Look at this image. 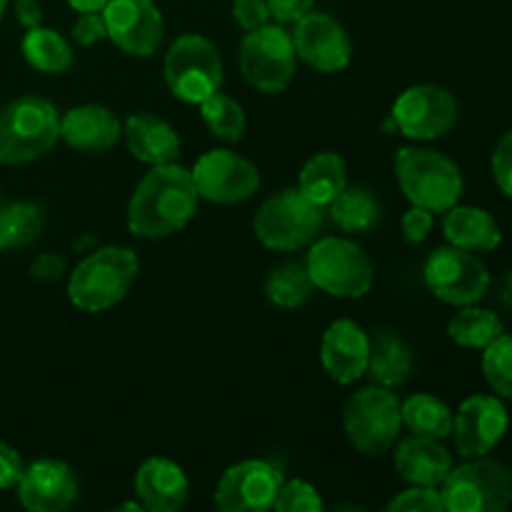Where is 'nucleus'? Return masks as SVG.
I'll return each instance as SVG.
<instances>
[{
    "label": "nucleus",
    "mask_w": 512,
    "mask_h": 512,
    "mask_svg": "<svg viewBox=\"0 0 512 512\" xmlns=\"http://www.w3.org/2000/svg\"><path fill=\"white\" fill-rule=\"evenodd\" d=\"M483 375L500 398L512 400V335L503 333L485 345Z\"/></svg>",
    "instance_id": "obj_34"
},
{
    "label": "nucleus",
    "mask_w": 512,
    "mask_h": 512,
    "mask_svg": "<svg viewBox=\"0 0 512 512\" xmlns=\"http://www.w3.org/2000/svg\"><path fill=\"white\" fill-rule=\"evenodd\" d=\"M233 18L245 33L263 28L270 23L268 0H233Z\"/></svg>",
    "instance_id": "obj_38"
},
{
    "label": "nucleus",
    "mask_w": 512,
    "mask_h": 512,
    "mask_svg": "<svg viewBox=\"0 0 512 512\" xmlns=\"http://www.w3.org/2000/svg\"><path fill=\"white\" fill-rule=\"evenodd\" d=\"M15 18L23 28H38L43 25V5L40 0H15Z\"/></svg>",
    "instance_id": "obj_44"
},
{
    "label": "nucleus",
    "mask_w": 512,
    "mask_h": 512,
    "mask_svg": "<svg viewBox=\"0 0 512 512\" xmlns=\"http://www.w3.org/2000/svg\"><path fill=\"white\" fill-rule=\"evenodd\" d=\"M5 8H8V0H0V20H3V15H5Z\"/></svg>",
    "instance_id": "obj_47"
},
{
    "label": "nucleus",
    "mask_w": 512,
    "mask_h": 512,
    "mask_svg": "<svg viewBox=\"0 0 512 512\" xmlns=\"http://www.w3.org/2000/svg\"><path fill=\"white\" fill-rule=\"evenodd\" d=\"M283 483V470L270 460H243L230 465L218 480L215 508L223 512L273 510Z\"/></svg>",
    "instance_id": "obj_13"
},
{
    "label": "nucleus",
    "mask_w": 512,
    "mask_h": 512,
    "mask_svg": "<svg viewBox=\"0 0 512 512\" xmlns=\"http://www.w3.org/2000/svg\"><path fill=\"white\" fill-rule=\"evenodd\" d=\"M125 140L140 163L165 165L175 163L180 155V138L173 125L148 113H135L125 120Z\"/></svg>",
    "instance_id": "obj_23"
},
{
    "label": "nucleus",
    "mask_w": 512,
    "mask_h": 512,
    "mask_svg": "<svg viewBox=\"0 0 512 512\" xmlns=\"http://www.w3.org/2000/svg\"><path fill=\"white\" fill-rule=\"evenodd\" d=\"M190 175L200 198L218 205L243 203L260 188V170L255 163L225 148L200 155Z\"/></svg>",
    "instance_id": "obj_14"
},
{
    "label": "nucleus",
    "mask_w": 512,
    "mask_h": 512,
    "mask_svg": "<svg viewBox=\"0 0 512 512\" xmlns=\"http://www.w3.org/2000/svg\"><path fill=\"white\" fill-rule=\"evenodd\" d=\"M325 225L320 205L305 198L300 190H283L258 208L253 220L255 238L270 250H300L318 240Z\"/></svg>",
    "instance_id": "obj_5"
},
{
    "label": "nucleus",
    "mask_w": 512,
    "mask_h": 512,
    "mask_svg": "<svg viewBox=\"0 0 512 512\" xmlns=\"http://www.w3.org/2000/svg\"><path fill=\"white\" fill-rule=\"evenodd\" d=\"M445 510L503 512L512 505V473L498 460L468 458L448 473L440 485Z\"/></svg>",
    "instance_id": "obj_7"
},
{
    "label": "nucleus",
    "mask_w": 512,
    "mask_h": 512,
    "mask_svg": "<svg viewBox=\"0 0 512 512\" xmlns=\"http://www.w3.org/2000/svg\"><path fill=\"white\" fill-rule=\"evenodd\" d=\"M508 408L495 395H473L463 400L453 420L455 448L463 458H483L508 433Z\"/></svg>",
    "instance_id": "obj_16"
},
{
    "label": "nucleus",
    "mask_w": 512,
    "mask_h": 512,
    "mask_svg": "<svg viewBox=\"0 0 512 512\" xmlns=\"http://www.w3.org/2000/svg\"><path fill=\"white\" fill-rule=\"evenodd\" d=\"M493 178L500 193L512 198V128L498 140L493 153Z\"/></svg>",
    "instance_id": "obj_37"
},
{
    "label": "nucleus",
    "mask_w": 512,
    "mask_h": 512,
    "mask_svg": "<svg viewBox=\"0 0 512 512\" xmlns=\"http://www.w3.org/2000/svg\"><path fill=\"white\" fill-rule=\"evenodd\" d=\"M393 120L405 138H443L458 123V100L440 85H413L395 100Z\"/></svg>",
    "instance_id": "obj_12"
},
{
    "label": "nucleus",
    "mask_w": 512,
    "mask_h": 512,
    "mask_svg": "<svg viewBox=\"0 0 512 512\" xmlns=\"http://www.w3.org/2000/svg\"><path fill=\"white\" fill-rule=\"evenodd\" d=\"M348 185V168L338 153H318L303 165L298 190L320 208H328Z\"/></svg>",
    "instance_id": "obj_26"
},
{
    "label": "nucleus",
    "mask_w": 512,
    "mask_h": 512,
    "mask_svg": "<svg viewBox=\"0 0 512 512\" xmlns=\"http://www.w3.org/2000/svg\"><path fill=\"white\" fill-rule=\"evenodd\" d=\"M315 0H268L270 18L280 25H295L313 10Z\"/></svg>",
    "instance_id": "obj_41"
},
{
    "label": "nucleus",
    "mask_w": 512,
    "mask_h": 512,
    "mask_svg": "<svg viewBox=\"0 0 512 512\" xmlns=\"http://www.w3.org/2000/svg\"><path fill=\"white\" fill-rule=\"evenodd\" d=\"M305 268L315 288L333 298H363L370 293L375 280V268L368 253L345 238L315 240Z\"/></svg>",
    "instance_id": "obj_6"
},
{
    "label": "nucleus",
    "mask_w": 512,
    "mask_h": 512,
    "mask_svg": "<svg viewBox=\"0 0 512 512\" xmlns=\"http://www.w3.org/2000/svg\"><path fill=\"white\" fill-rule=\"evenodd\" d=\"M400 415H403V425H408L413 435H425V438L435 440H445L453 435V410L430 393L410 395L405 403H400Z\"/></svg>",
    "instance_id": "obj_27"
},
{
    "label": "nucleus",
    "mask_w": 512,
    "mask_h": 512,
    "mask_svg": "<svg viewBox=\"0 0 512 512\" xmlns=\"http://www.w3.org/2000/svg\"><path fill=\"white\" fill-rule=\"evenodd\" d=\"M135 495L143 510L178 512L188 503L190 483L178 463L168 458H150L135 473Z\"/></svg>",
    "instance_id": "obj_20"
},
{
    "label": "nucleus",
    "mask_w": 512,
    "mask_h": 512,
    "mask_svg": "<svg viewBox=\"0 0 512 512\" xmlns=\"http://www.w3.org/2000/svg\"><path fill=\"white\" fill-rule=\"evenodd\" d=\"M345 435L363 455H383L395 445L403 425L400 400L383 385L363 388L348 400L343 410Z\"/></svg>",
    "instance_id": "obj_8"
},
{
    "label": "nucleus",
    "mask_w": 512,
    "mask_h": 512,
    "mask_svg": "<svg viewBox=\"0 0 512 512\" xmlns=\"http://www.w3.org/2000/svg\"><path fill=\"white\" fill-rule=\"evenodd\" d=\"M165 83L183 103H203L223 85V60L218 48L198 33L175 38L165 55Z\"/></svg>",
    "instance_id": "obj_9"
},
{
    "label": "nucleus",
    "mask_w": 512,
    "mask_h": 512,
    "mask_svg": "<svg viewBox=\"0 0 512 512\" xmlns=\"http://www.w3.org/2000/svg\"><path fill=\"white\" fill-rule=\"evenodd\" d=\"M503 333V320L493 310L475 308V305H463V310L455 313L448 323L450 340H455L460 348L483 350Z\"/></svg>",
    "instance_id": "obj_30"
},
{
    "label": "nucleus",
    "mask_w": 512,
    "mask_h": 512,
    "mask_svg": "<svg viewBox=\"0 0 512 512\" xmlns=\"http://www.w3.org/2000/svg\"><path fill=\"white\" fill-rule=\"evenodd\" d=\"M370 335L355 320H335L323 335L320 360L335 383L350 385L368 373Z\"/></svg>",
    "instance_id": "obj_19"
},
{
    "label": "nucleus",
    "mask_w": 512,
    "mask_h": 512,
    "mask_svg": "<svg viewBox=\"0 0 512 512\" xmlns=\"http://www.w3.org/2000/svg\"><path fill=\"white\" fill-rule=\"evenodd\" d=\"M323 500L320 493L305 480H290L283 483L278 498H275L273 510L278 512H320L323 510Z\"/></svg>",
    "instance_id": "obj_35"
},
{
    "label": "nucleus",
    "mask_w": 512,
    "mask_h": 512,
    "mask_svg": "<svg viewBox=\"0 0 512 512\" xmlns=\"http://www.w3.org/2000/svg\"><path fill=\"white\" fill-rule=\"evenodd\" d=\"M23 55L35 70L48 75H60L73 65V50H70L68 40L55 30L43 28H30L23 38Z\"/></svg>",
    "instance_id": "obj_29"
},
{
    "label": "nucleus",
    "mask_w": 512,
    "mask_h": 512,
    "mask_svg": "<svg viewBox=\"0 0 512 512\" xmlns=\"http://www.w3.org/2000/svg\"><path fill=\"white\" fill-rule=\"evenodd\" d=\"M390 512H443V495L440 488H425V485H413L403 490L388 503Z\"/></svg>",
    "instance_id": "obj_36"
},
{
    "label": "nucleus",
    "mask_w": 512,
    "mask_h": 512,
    "mask_svg": "<svg viewBox=\"0 0 512 512\" xmlns=\"http://www.w3.org/2000/svg\"><path fill=\"white\" fill-rule=\"evenodd\" d=\"M295 55L303 58L310 68L320 73H338L348 68L353 43L343 25L328 13H313L310 10L305 18L295 23L293 33Z\"/></svg>",
    "instance_id": "obj_17"
},
{
    "label": "nucleus",
    "mask_w": 512,
    "mask_h": 512,
    "mask_svg": "<svg viewBox=\"0 0 512 512\" xmlns=\"http://www.w3.org/2000/svg\"><path fill=\"white\" fill-rule=\"evenodd\" d=\"M108 38V28H105L103 10H93V13H80L73 23V40L78 45H93Z\"/></svg>",
    "instance_id": "obj_39"
},
{
    "label": "nucleus",
    "mask_w": 512,
    "mask_h": 512,
    "mask_svg": "<svg viewBox=\"0 0 512 512\" xmlns=\"http://www.w3.org/2000/svg\"><path fill=\"white\" fill-rule=\"evenodd\" d=\"M395 468L405 483L440 488L453 470V458L440 440L413 435V438L403 440L395 450Z\"/></svg>",
    "instance_id": "obj_22"
},
{
    "label": "nucleus",
    "mask_w": 512,
    "mask_h": 512,
    "mask_svg": "<svg viewBox=\"0 0 512 512\" xmlns=\"http://www.w3.org/2000/svg\"><path fill=\"white\" fill-rule=\"evenodd\" d=\"M198 190L183 165H153L133 190L128 203L130 233L145 240L178 233L198 213Z\"/></svg>",
    "instance_id": "obj_1"
},
{
    "label": "nucleus",
    "mask_w": 512,
    "mask_h": 512,
    "mask_svg": "<svg viewBox=\"0 0 512 512\" xmlns=\"http://www.w3.org/2000/svg\"><path fill=\"white\" fill-rule=\"evenodd\" d=\"M123 135L120 120L105 105H80L60 118V138L83 153H105Z\"/></svg>",
    "instance_id": "obj_21"
},
{
    "label": "nucleus",
    "mask_w": 512,
    "mask_h": 512,
    "mask_svg": "<svg viewBox=\"0 0 512 512\" xmlns=\"http://www.w3.org/2000/svg\"><path fill=\"white\" fill-rule=\"evenodd\" d=\"M60 138V113L50 100L23 95L0 108V165L43 158Z\"/></svg>",
    "instance_id": "obj_2"
},
{
    "label": "nucleus",
    "mask_w": 512,
    "mask_h": 512,
    "mask_svg": "<svg viewBox=\"0 0 512 512\" xmlns=\"http://www.w3.org/2000/svg\"><path fill=\"white\" fill-rule=\"evenodd\" d=\"M138 278V255L123 245L90 253L68 280L70 303L85 313H103L128 295Z\"/></svg>",
    "instance_id": "obj_3"
},
{
    "label": "nucleus",
    "mask_w": 512,
    "mask_h": 512,
    "mask_svg": "<svg viewBox=\"0 0 512 512\" xmlns=\"http://www.w3.org/2000/svg\"><path fill=\"white\" fill-rule=\"evenodd\" d=\"M425 283L430 293L448 305H475L485 298L490 288V273L483 260L475 258L470 250L438 248L425 260Z\"/></svg>",
    "instance_id": "obj_11"
},
{
    "label": "nucleus",
    "mask_w": 512,
    "mask_h": 512,
    "mask_svg": "<svg viewBox=\"0 0 512 512\" xmlns=\"http://www.w3.org/2000/svg\"><path fill=\"white\" fill-rule=\"evenodd\" d=\"M200 115H203L210 133L220 140H228V143H238L245 135V128H248V120H245L240 103H235L233 98L223 95L220 90L208 95V98L200 103Z\"/></svg>",
    "instance_id": "obj_33"
},
{
    "label": "nucleus",
    "mask_w": 512,
    "mask_h": 512,
    "mask_svg": "<svg viewBox=\"0 0 512 512\" xmlns=\"http://www.w3.org/2000/svg\"><path fill=\"white\" fill-rule=\"evenodd\" d=\"M313 288L315 285L303 263L278 265L265 278V298H268L270 305L283 310H293L308 303Z\"/></svg>",
    "instance_id": "obj_31"
},
{
    "label": "nucleus",
    "mask_w": 512,
    "mask_h": 512,
    "mask_svg": "<svg viewBox=\"0 0 512 512\" xmlns=\"http://www.w3.org/2000/svg\"><path fill=\"white\" fill-rule=\"evenodd\" d=\"M498 298H500V303H503L505 308H508L510 313H512V270H510L508 275H505L503 283H500V293H498Z\"/></svg>",
    "instance_id": "obj_46"
},
{
    "label": "nucleus",
    "mask_w": 512,
    "mask_h": 512,
    "mask_svg": "<svg viewBox=\"0 0 512 512\" xmlns=\"http://www.w3.org/2000/svg\"><path fill=\"white\" fill-rule=\"evenodd\" d=\"M443 233L450 245L470 253H490L503 243L500 225L488 210L475 205H453L445 210Z\"/></svg>",
    "instance_id": "obj_24"
},
{
    "label": "nucleus",
    "mask_w": 512,
    "mask_h": 512,
    "mask_svg": "<svg viewBox=\"0 0 512 512\" xmlns=\"http://www.w3.org/2000/svg\"><path fill=\"white\" fill-rule=\"evenodd\" d=\"M45 223V210L38 203L0 205V250L23 248L33 243Z\"/></svg>",
    "instance_id": "obj_32"
},
{
    "label": "nucleus",
    "mask_w": 512,
    "mask_h": 512,
    "mask_svg": "<svg viewBox=\"0 0 512 512\" xmlns=\"http://www.w3.org/2000/svg\"><path fill=\"white\" fill-rule=\"evenodd\" d=\"M330 218L345 233H368L380 223V203L368 188H350L345 185L343 193L328 205Z\"/></svg>",
    "instance_id": "obj_28"
},
{
    "label": "nucleus",
    "mask_w": 512,
    "mask_h": 512,
    "mask_svg": "<svg viewBox=\"0 0 512 512\" xmlns=\"http://www.w3.org/2000/svg\"><path fill=\"white\" fill-rule=\"evenodd\" d=\"M368 373L383 388H398L408 383L413 373V355L408 343L395 330L383 328L370 338Z\"/></svg>",
    "instance_id": "obj_25"
},
{
    "label": "nucleus",
    "mask_w": 512,
    "mask_h": 512,
    "mask_svg": "<svg viewBox=\"0 0 512 512\" xmlns=\"http://www.w3.org/2000/svg\"><path fill=\"white\" fill-rule=\"evenodd\" d=\"M293 35L283 25H263L250 30L240 45V70L253 88L280 93L295 78Z\"/></svg>",
    "instance_id": "obj_10"
},
{
    "label": "nucleus",
    "mask_w": 512,
    "mask_h": 512,
    "mask_svg": "<svg viewBox=\"0 0 512 512\" xmlns=\"http://www.w3.org/2000/svg\"><path fill=\"white\" fill-rule=\"evenodd\" d=\"M103 18L108 38L123 53L148 58L163 43L165 23L153 0H108Z\"/></svg>",
    "instance_id": "obj_15"
},
{
    "label": "nucleus",
    "mask_w": 512,
    "mask_h": 512,
    "mask_svg": "<svg viewBox=\"0 0 512 512\" xmlns=\"http://www.w3.org/2000/svg\"><path fill=\"white\" fill-rule=\"evenodd\" d=\"M68 5L78 13H93V10H103L108 0H68Z\"/></svg>",
    "instance_id": "obj_45"
},
{
    "label": "nucleus",
    "mask_w": 512,
    "mask_h": 512,
    "mask_svg": "<svg viewBox=\"0 0 512 512\" xmlns=\"http://www.w3.org/2000/svg\"><path fill=\"white\" fill-rule=\"evenodd\" d=\"M23 470L25 465H23V458L18 455V450L0 443V490L15 488L20 475H23Z\"/></svg>",
    "instance_id": "obj_42"
},
{
    "label": "nucleus",
    "mask_w": 512,
    "mask_h": 512,
    "mask_svg": "<svg viewBox=\"0 0 512 512\" xmlns=\"http://www.w3.org/2000/svg\"><path fill=\"white\" fill-rule=\"evenodd\" d=\"M433 223H435V213H430V210L413 205V208H410L408 213L403 215L405 240H408V243H413V245L423 243V240L428 238L430 230H433Z\"/></svg>",
    "instance_id": "obj_40"
},
{
    "label": "nucleus",
    "mask_w": 512,
    "mask_h": 512,
    "mask_svg": "<svg viewBox=\"0 0 512 512\" xmlns=\"http://www.w3.org/2000/svg\"><path fill=\"white\" fill-rule=\"evenodd\" d=\"M18 500L30 512H63L78 498V478L63 460H35L18 480Z\"/></svg>",
    "instance_id": "obj_18"
},
{
    "label": "nucleus",
    "mask_w": 512,
    "mask_h": 512,
    "mask_svg": "<svg viewBox=\"0 0 512 512\" xmlns=\"http://www.w3.org/2000/svg\"><path fill=\"white\" fill-rule=\"evenodd\" d=\"M63 268H65V260L60 258V255L45 253V255H40V258L33 260V265H30V273H33L35 280L53 283V280L60 278Z\"/></svg>",
    "instance_id": "obj_43"
},
{
    "label": "nucleus",
    "mask_w": 512,
    "mask_h": 512,
    "mask_svg": "<svg viewBox=\"0 0 512 512\" xmlns=\"http://www.w3.org/2000/svg\"><path fill=\"white\" fill-rule=\"evenodd\" d=\"M395 178L405 198L430 213H445L463 195V173L443 153L428 148H403L395 155Z\"/></svg>",
    "instance_id": "obj_4"
}]
</instances>
